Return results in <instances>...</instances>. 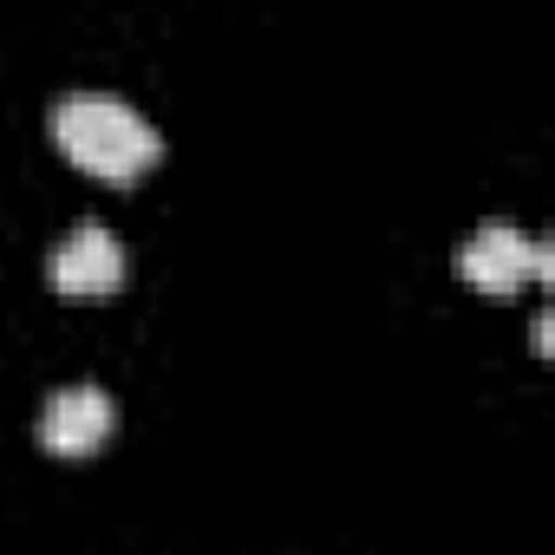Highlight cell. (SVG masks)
I'll use <instances>...</instances> for the list:
<instances>
[{
    "label": "cell",
    "mask_w": 555,
    "mask_h": 555,
    "mask_svg": "<svg viewBox=\"0 0 555 555\" xmlns=\"http://www.w3.org/2000/svg\"><path fill=\"white\" fill-rule=\"evenodd\" d=\"M53 138L92 177H138L164 151V131L151 125V112H138L125 92H105V86L60 92L53 99Z\"/></svg>",
    "instance_id": "obj_1"
},
{
    "label": "cell",
    "mask_w": 555,
    "mask_h": 555,
    "mask_svg": "<svg viewBox=\"0 0 555 555\" xmlns=\"http://www.w3.org/2000/svg\"><path fill=\"white\" fill-rule=\"evenodd\" d=\"M457 268H464L470 288L509 295V288L529 282V274H548V242H535V235H529L522 222H509V216H490V222H477V229L464 235Z\"/></svg>",
    "instance_id": "obj_2"
},
{
    "label": "cell",
    "mask_w": 555,
    "mask_h": 555,
    "mask_svg": "<svg viewBox=\"0 0 555 555\" xmlns=\"http://www.w3.org/2000/svg\"><path fill=\"white\" fill-rule=\"evenodd\" d=\"M47 274H53V288H66V295H105V288L125 282V242L99 216H86V222H73L53 242Z\"/></svg>",
    "instance_id": "obj_3"
},
{
    "label": "cell",
    "mask_w": 555,
    "mask_h": 555,
    "mask_svg": "<svg viewBox=\"0 0 555 555\" xmlns=\"http://www.w3.org/2000/svg\"><path fill=\"white\" fill-rule=\"evenodd\" d=\"M112 418H118L112 392L99 379H73L40 405V444L60 451V457H86V451H99L112 438Z\"/></svg>",
    "instance_id": "obj_4"
}]
</instances>
